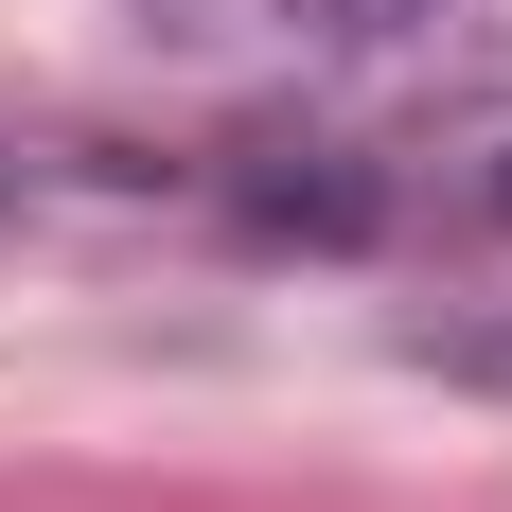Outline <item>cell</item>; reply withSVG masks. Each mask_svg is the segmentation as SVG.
<instances>
[{
	"label": "cell",
	"mask_w": 512,
	"mask_h": 512,
	"mask_svg": "<svg viewBox=\"0 0 512 512\" xmlns=\"http://www.w3.org/2000/svg\"><path fill=\"white\" fill-rule=\"evenodd\" d=\"M301 18H318V36H407L424 0H301Z\"/></svg>",
	"instance_id": "obj_1"
},
{
	"label": "cell",
	"mask_w": 512,
	"mask_h": 512,
	"mask_svg": "<svg viewBox=\"0 0 512 512\" xmlns=\"http://www.w3.org/2000/svg\"><path fill=\"white\" fill-rule=\"evenodd\" d=\"M495 212H512V159H495Z\"/></svg>",
	"instance_id": "obj_2"
}]
</instances>
